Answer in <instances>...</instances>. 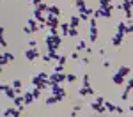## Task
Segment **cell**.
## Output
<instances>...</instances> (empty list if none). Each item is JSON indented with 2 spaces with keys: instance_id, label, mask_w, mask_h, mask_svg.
<instances>
[{
  "instance_id": "obj_8",
  "label": "cell",
  "mask_w": 133,
  "mask_h": 117,
  "mask_svg": "<svg viewBox=\"0 0 133 117\" xmlns=\"http://www.w3.org/2000/svg\"><path fill=\"white\" fill-rule=\"evenodd\" d=\"M78 96H80V98H85V96H96V89H94V87H78Z\"/></svg>"
},
{
  "instance_id": "obj_13",
  "label": "cell",
  "mask_w": 133,
  "mask_h": 117,
  "mask_svg": "<svg viewBox=\"0 0 133 117\" xmlns=\"http://www.w3.org/2000/svg\"><path fill=\"white\" fill-rule=\"evenodd\" d=\"M68 23L71 25L73 29H78V27L82 25V20H80V16H78V12H76V14H71V16H69V20H68Z\"/></svg>"
},
{
  "instance_id": "obj_12",
  "label": "cell",
  "mask_w": 133,
  "mask_h": 117,
  "mask_svg": "<svg viewBox=\"0 0 133 117\" xmlns=\"http://www.w3.org/2000/svg\"><path fill=\"white\" fill-rule=\"evenodd\" d=\"M87 48H89V43L85 41V39H78V41L75 43V52H85V50H87Z\"/></svg>"
},
{
  "instance_id": "obj_26",
  "label": "cell",
  "mask_w": 133,
  "mask_h": 117,
  "mask_svg": "<svg viewBox=\"0 0 133 117\" xmlns=\"http://www.w3.org/2000/svg\"><path fill=\"white\" fill-rule=\"evenodd\" d=\"M64 69H66V66H62V64H57V66H53V71H55V73H62Z\"/></svg>"
},
{
  "instance_id": "obj_39",
  "label": "cell",
  "mask_w": 133,
  "mask_h": 117,
  "mask_svg": "<svg viewBox=\"0 0 133 117\" xmlns=\"http://www.w3.org/2000/svg\"><path fill=\"white\" fill-rule=\"evenodd\" d=\"M27 2H32V0H27Z\"/></svg>"
},
{
  "instance_id": "obj_7",
  "label": "cell",
  "mask_w": 133,
  "mask_h": 117,
  "mask_svg": "<svg viewBox=\"0 0 133 117\" xmlns=\"http://www.w3.org/2000/svg\"><path fill=\"white\" fill-rule=\"evenodd\" d=\"M50 82L51 84H64V82H66V73H55V71H51L50 73Z\"/></svg>"
},
{
  "instance_id": "obj_35",
  "label": "cell",
  "mask_w": 133,
  "mask_h": 117,
  "mask_svg": "<svg viewBox=\"0 0 133 117\" xmlns=\"http://www.w3.org/2000/svg\"><path fill=\"white\" fill-rule=\"evenodd\" d=\"M69 117H78V112H76V110H73L71 114H69Z\"/></svg>"
},
{
  "instance_id": "obj_37",
  "label": "cell",
  "mask_w": 133,
  "mask_h": 117,
  "mask_svg": "<svg viewBox=\"0 0 133 117\" xmlns=\"http://www.w3.org/2000/svg\"><path fill=\"white\" fill-rule=\"evenodd\" d=\"M128 25H130V32L133 34V23H128Z\"/></svg>"
},
{
  "instance_id": "obj_34",
  "label": "cell",
  "mask_w": 133,
  "mask_h": 117,
  "mask_svg": "<svg viewBox=\"0 0 133 117\" xmlns=\"http://www.w3.org/2000/svg\"><path fill=\"white\" fill-rule=\"evenodd\" d=\"M103 67H110V60H108V59L103 60Z\"/></svg>"
},
{
  "instance_id": "obj_6",
  "label": "cell",
  "mask_w": 133,
  "mask_h": 117,
  "mask_svg": "<svg viewBox=\"0 0 133 117\" xmlns=\"http://www.w3.org/2000/svg\"><path fill=\"white\" fill-rule=\"evenodd\" d=\"M16 55L14 53H9V52H2V59H0V64H2V69L7 66L9 62H14Z\"/></svg>"
},
{
  "instance_id": "obj_4",
  "label": "cell",
  "mask_w": 133,
  "mask_h": 117,
  "mask_svg": "<svg viewBox=\"0 0 133 117\" xmlns=\"http://www.w3.org/2000/svg\"><path fill=\"white\" fill-rule=\"evenodd\" d=\"M110 80H112V84H115L117 87L126 85V78H124V76L119 73V71H114V73H110Z\"/></svg>"
},
{
  "instance_id": "obj_17",
  "label": "cell",
  "mask_w": 133,
  "mask_h": 117,
  "mask_svg": "<svg viewBox=\"0 0 133 117\" xmlns=\"http://www.w3.org/2000/svg\"><path fill=\"white\" fill-rule=\"evenodd\" d=\"M117 71H119V73H121L124 78H126V76H130V73H131V67H130V66H121Z\"/></svg>"
},
{
  "instance_id": "obj_2",
  "label": "cell",
  "mask_w": 133,
  "mask_h": 117,
  "mask_svg": "<svg viewBox=\"0 0 133 117\" xmlns=\"http://www.w3.org/2000/svg\"><path fill=\"white\" fill-rule=\"evenodd\" d=\"M50 92H51V94H55V96H59V98H62V99L68 96L66 89H64L61 84H51V85H50Z\"/></svg>"
},
{
  "instance_id": "obj_20",
  "label": "cell",
  "mask_w": 133,
  "mask_h": 117,
  "mask_svg": "<svg viewBox=\"0 0 133 117\" xmlns=\"http://www.w3.org/2000/svg\"><path fill=\"white\" fill-rule=\"evenodd\" d=\"M105 108H107V112H110V114H114V112L117 110V106L114 105L112 101H105Z\"/></svg>"
},
{
  "instance_id": "obj_5",
  "label": "cell",
  "mask_w": 133,
  "mask_h": 117,
  "mask_svg": "<svg viewBox=\"0 0 133 117\" xmlns=\"http://www.w3.org/2000/svg\"><path fill=\"white\" fill-rule=\"evenodd\" d=\"M124 37H126V36L119 34V32H115L112 37H110V44H112L114 48H119L121 44H124Z\"/></svg>"
},
{
  "instance_id": "obj_3",
  "label": "cell",
  "mask_w": 133,
  "mask_h": 117,
  "mask_svg": "<svg viewBox=\"0 0 133 117\" xmlns=\"http://www.w3.org/2000/svg\"><path fill=\"white\" fill-rule=\"evenodd\" d=\"M2 117H21V110L16 106H9L2 110Z\"/></svg>"
},
{
  "instance_id": "obj_31",
  "label": "cell",
  "mask_w": 133,
  "mask_h": 117,
  "mask_svg": "<svg viewBox=\"0 0 133 117\" xmlns=\"http://www.w3.org/2000/svg\"><path fill=\"white\" fill-rule=\"evenodd\" d=\"M89 27H98V20H96L94 16H92L91 20H89Z\"/></svg>"
},
{
  "instance_id": "obj_32",
  "label": "cell",
  "mask_w": 133,
  "mask_h": 117,
  "mask_svg": "<svg viewBox=\"0 0 133 117\" xmlns=\"http://www.w3.org/2000/svg\"><path fill=\"white\" fill-rule=\"evenodd\" d=\"M124 112H126V110H124L123 106H117V110H115V114H119V115H123Z\"/></svg>"
},
{
  "instance_id": "obj_36",
  "label": "cell",
  "mask_w": 133,
  "mask_h": 117,
  "mask_svg": "<svg viewBox=\"0 0 133 117\" xmlns=\"http://www.w3.org/2000/svg\"><path fill=\"white\" fill-rule=\"evenodd\" d=\"M128 112H130V114H133V105H130V106H128Z\"/></svg>"
},
{
  "instance_id": "obj_15",
  "label": "cell",
  "mask_w": 133,
  "mask_h": 117,
  "mask_svg": "<svg viewBox=\"0 0 133 117\" xmlns=\"http://www.w3.org/2000/svg\"><path fill=\"white\" fill-rule=\"evenodd\" d=\"M61 99H62V98H59V96H55V94H51V96H48V98H46V101H44V103H46L48 106H51V105H57Z\"/></svg>"
},
{
  "instance_id": "obj_18",
  "label": "cell",
  "mask_w": 133,
  "mask_h": 117,
  "mask_svg": "<svg viewBox=\"0 0 133 117\" xmlns=\"http://www.w3.org/2000/svg\"><path fill=\"white\" fill-rule=\"evenodd\" d=\"M82 85H83V87H91V74H89V73H83L82 74Z\"/></svg>"
},
{
  "instance_id": "obj_19",
  "label": "cell",
  "mask_w": 133,
  "mask_h": 117,
  "mask_svg": "<svg viewBox=\"0 0 133 117\" xmlns=\"http://www.w3.org/2000/svg\"><path fill=\"white\" fill-rule=\"evenodd\" d=\"M76 80H78V76L75 73H66V82H68V84H75Z\"/></svg>"
},
{
  "instance_id": "obj_11",
  "label": "cell",
  "mask_w": 133,
  "mask_h": 117,
  "mask_svg": "<svg viewBox=\"0 0 133 117\" xmlns=\"http://www.w3.org/2000/svg\"><path fill=\"white\" fill-rule=\"evenodd\" d=\"M23 101H25V105H32V103L36 101V98H34V94H32V91H30V87L23 91Z\"/></svg>"
},
{
  "instance_id": "obj_9",
  "label": "cell",
  "mask_w": 133,
  "mask_h": 117,
  "mask_svg": "<svg viewBox=\"0 0 133 117\" xmlns=\"http://www.w3.org/2000/svg\"><path fill=\"white\" fill-rule=\"evenodd\" d=\"M115 32H119V34H123V36H128V34H131V32H130V25H128V23H124V20L117 23V27H115Z\"/></svg>"
},
{
  "instance_id": "obj_21",
  "label": "cell",
  "mask_w": 133,
  "mask_h": 117,
  "mask_svg": "<svg viewBox=\"0 0 133 117\" xmlns=\"http://www.w3.org/2000/svg\"><path fill=\"white\" fill-rule=\"evenodd\" d=\"M98 4H99V7H101V9H105V7L114 5V0H98Z\"/></svg>"
},
{
  "instance_id": "obj_28",
  "label": "cell",
  "mask_w": 133,
  "mask_h": 117,
  "mask_svg": "<svg viewBox=\"0 0 133 117\" xmlns=\"http://www.w3.org/2000/svg\"><path fill=\"white\" fill-rule=\"evenodd\" d=\"M27 48H37V41H36V39H29V43H27Z\"/></svg>"
},
{
  "instance_id": "obj_14",
  "label": "cell",
  "mask_w": 133,
  "mask_h": 117,
  "mask_svg": "<svg viewBox=\"0 0 133 117\" xmlns=\"http://www.w3.org/2000/svg\"><path fill=\"white\" fill-rule=\"evenodd\" d=\"M73 5H75V9L78 11V12H85V11H87V4H85V0H75Z\"/></svg>"
},
{
  "instance_id": "obj_16",
  "label": "cell",
  "mask_w": 133,
  "mask_h": 117,
  "mask_svg": "<svg viewBox=\"0 0 133 117\" xmlns=\"http://www.w3.org/2000/svg\"><path fill=\"white\" fill-rule=\"evenodd\" d=\"M48 14H53V16H59L61 18V14H62V11L59 5H53V4H50V9H48Z\"/></svg>"
},
{
  "instance_id": "obj_38",
  "label": "cell",
  "mask_w": 133,
  "mask_h": 117,
  "mask_svg": "<svg viewBox=\"0 0 133 117\" xmlns=\"http://www.w3.org/2000/svg\"><path fill=\"white\" fill-rule=\"evenodd\" d=\"M128 2H130V4H131V5H133V0H128Z\"/></svg>"
},
{
  "instance_id": "obj_22",
  "label": "cell",
  "mask_w": 133,
  "mask_h": 117,
  "mask_svg": "<svg viewBox=\"0 0 133 117\" xmlns=\"http://www.w3.org/2000/svg\"><path fill=\"white\" fill-rule=\"evenodd\" d=\"M68 60H69V59H68L64 53H59V57H57V60H55V62H59V64H62V66H66V64H68Z\"/></svg>"
},
{
  "instance_id": "obj_33",
  "label": "cell",
  "mask_w": 133,
  "mask_h": 117,
  "mask_svg": "<svg viewBox=\"0 0 133 117\" xmlns=\"http://www.w3.org/2000/svg\"><path fill=\"white\" fill-rule=\"evenodd\" d=\"M98 53H99L101 57H105V55H107V50H105V48H99V50H98Z\"/></svg>"
},
{
  "instance_id": "obj_24",
  "label": "cell",
  "mask_w": 133,
  "mask_h": 117,
  "mask_svg": "<svg viewBox=\"0 0 133 117\" xmlns=\"http://www.w3.org/2000/svg\"><path fill=\"white\" fill-rule=\"evenodd\" d=\"M41 60H43L44 64H50L51 60H53V59H51V55H50V53L46 52V53H43V55H41Z\"/></svg>"
},
{
  "instance_id": "obj_25",
  "label": "cell",
  "mask_w": 133,
  "mask_h": 117,
  "mask_svg": "<svg viewBox=\"0 0 133 117\" xmlns=\"http://www.w3.org/2000/svg\"><path fill=\"white\" fill-rule=\"evenodd\" d=\"M124 89H128V91H133V76L126 80V85H124Z\"/></svg>"
},
{
  "instance_id": "obj_1",
  "label": "cell",
  "mask_w": 133,
  "mask_h": 117,
  "mask_svg": "<svg viewBox=\"0 0 133 117\" xmlns=\"http://www.w3.org/2000/svg\"><path fill=\"white\" fill-rule=\"evenodd\" d=\"M23 57L29 62H36V60L41 59V52H39V48H25L23 50Z\"/></svg>"
},
{
  "instance_id": "obj_29",
  "label": "cell",
  "mask_w": 133,
  "mask_h": 117,
  "mask_svg": "<svg viewBox=\"0 0 133 117\" xmlns=\"http://www.w3.org/2000/svg\"><path fill=\"white\" fill-rule=\"evenodd\" d=\"M124 18H126V20H131V18H133V9L124 11Z\"/></svg>"
},
{
  "instance_id": "obj_27",
  "label": "cell",
  "mask_w": 133,
  "mask_h": 117,
  "mask_svg": "<svg viewBox=\"0 0 133 117\" xmlns=\"http://www.w3.org/2000/svg\"><path fill=\"white\" fill-rule=\"evenodd\" d=\"M23 34H25V36H30V34H34V30H32L30 27H29V25H25V27H23Z\"/></svg>"
},
{
  "instance_id": "obj_23",
  "label": "cell",
  "mask_w": 133,
  "mask_h": 117,
  "mask_svg": "<svg viewBox=\"0 0 133 117\" xmlns=\"http://www.w3.org/2000/svg\"><path fill=\"white\" fill-rule=\"evenodd\" d=\"M130 92H131V91L124 89L123 92H121V101H124V103H126V101H130Z\"/></svg>"
},
{
  "instance_id": "obj_10",
  "label": "cell",
  "mask_w": 133,
  "mask_h": 117,
  "mask_svg": "<svg viewBox=\"0 0 133 117\" xmlns=\"http://www.w3.org/2000/svg\"><path fill=\"white\" fill-rule=\"evenodd\" d=\"M98 27H89V37H87V41L89 44H94V43L98 41Z\"/></svg>"
},
{
  "instance_id": "obj_30",
  "label": "cell",
  "mask_w": 133,
  "mask_h": 117,
  "mask_svg": "<svg viewBox=\"0 0 133 117\" xmlns=\"http://www.w3.org/2000/svg\"><path fill=\"white\" fill-rule=\"evenodd\" d=\"M82 108H83V105L80 103V101H78V103H73V110H76V112H80Z\"/></svg>"
}]
</instances>
